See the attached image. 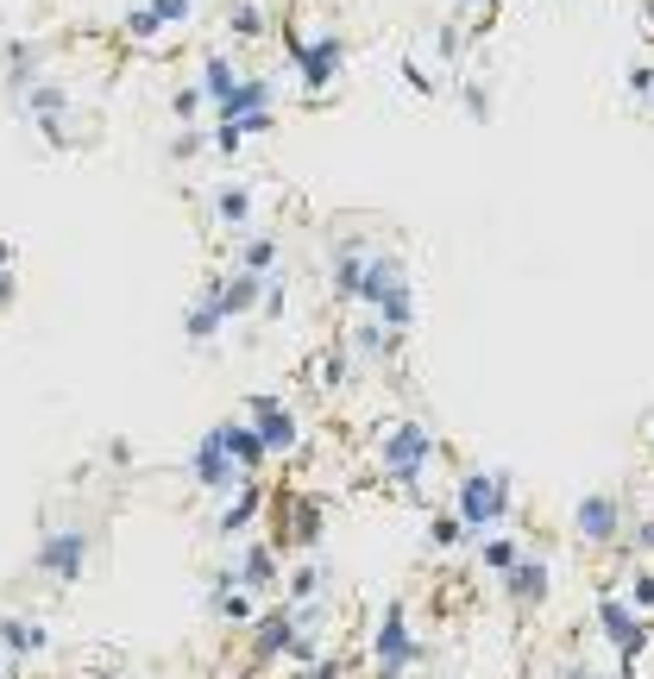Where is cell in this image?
<instances>
[{"label": "cell", "mask_w": 654, "mask_h": 679, "mask_svg": "<svg viewBox=\"0 0 654 679\" xmlns=\"http://www.w3.org/2000/svg\"><path fill=\"white\" fill-rule=\"evenodd\" d=\"M371 460H378V472L397 485V497H403L409 510H435V497H428L422 485H428V472L441 466V434L428 422H416V415L378 422L371 428Z\"/></svg>", "instance_id": "obj_1"}, {"label": "cell", "mask_w": 654, "mask_h": 679, "mask_svg": "<svg viewBox=\"0 0 654 679\" xmlns=\"http://www.w3.org/2000/svg\"><path fill=\"white\" fill-rule=\"evenodd\" d=\"M352 309H366V321H378L390 340H409V328H416V277H409L397 246H385V239L371 246L359 290H352Z\"/></svg>", "instance_id": "obj_2"}, {"label": "cell", "mask_w": 654, "mask_h": 679, "mask_svg": "<svg viewBox=\"0 0 654 679\" xmlns=\"http://www.w3.org/2000/svg\"><path fill=\"white\" fill-rule=\"evenodd\" d=\"M447 510L460 516V528L472 542L491 535V528H510V516H517V479L503 466H460L453 485H447Z\"/></svg>", "instance_id": "obj_3"}, {"label": "cell", "mask_w": 654, "mask_h": 679, "mask_svg": "<svg viewBox=\"0 0 654 679\" xmlns=\"http://www.w3.org/2000/svg\"><path fill=\"white\" fill-rule=\"evenodd\" d=\"M89 547H95V535H89L82 516H70V523H44L39 547H32V573L51 579L58 591H70V585H82V573H89Z\"/></svg>", "instance_id": "obj_4"}, {"label": "cell", "mask_w": 654, "mask_h": 679, "mask_svg": "<svg viewBox=\"0 0 654 679\" xmlns=\"http://www.w3.org/2000/svg\"><path fill=\"white\" fill-rule=\"evenodd\" d=\"M366 655H371V673L378 679H403L409 667L422 660V636H416L403 598H390L385 610H378V623H371V636H366Z\"/></svg>", "instance_id": "obj_5"}, {"label": "cell", "mask_w": 654, "mask_h": 679, "mask_svg": "<svg viewBox=\"0 0 654 679\" xmlns=\"http://www.w3.org/2000/svg\"><path fill=\"white\" fill-rule=\"evenodd\" d=\"M347 58H352V44L347 32H334V25H321V32H308L303 51H296V82H303V101H327L340 82H347Z\"/></svg>", "instance_id": "obj_6"}, {"label": "cell", "mask_w": 654, "mask_h": 679, "mask_svg": "<svg viewBox=\"0 0 654 679\" xmlns=\"http://www.w3.org/2000/svg\"><path fill=\"white\" fill-rule=\"evenodd\" d=\"M277 101H284V89H277V76H239L233 82V95L214 107L208 120H221V126H239V138H265L277 133Z\"/></svg>", "instance_id": "obj_7"}, {"label": "cell", "mask_w": 654, "mask_h": 679, "mask_svg": "<svg viewBox=\"0 0 654 679\" xmlns=\"http://www.w3.org/2000/svg\"><path fill=\"white\" fill-rule=\"evenodd\" d=\"M252 422V434H258V446H265V460H296L308 446V428L303 415H296V403L289 397H277V390H265V397H246V409H239Z\"/></svg>", "instance_id": "obj_8"}, {"label": "cell", "mask_w": 654, "mask_h": 679, "mask_svg": "<svg viewBox=\"0 0 654 679\" xmlns=\"http://www.w3.org/2000/svg\"><path fill=\"white\" fill-rule=\"evenodd\" d=\"M227 579L239 585V591H252L258 604L277 598V585H284V554H277V542L270 535H246V542H227Z\"/></svg>", "instance_id": "obj_9"}, {"label": "cell", "mask_w": 654, "mask_h": 679, "mask_svg": "<svg viewBox=\"0 0 654 679\" xmlns=\"http://www.w3.org/2000/svg\"><path fill=\"white\" fill-rule=\"evenodd\" d=\"M183 472H190V485L202 491V497H214V504H221V497H233L239 485H252V479H239V466L227 460V446H221L214 422L202 428V434H195V446L183 453Z\"/></svg>", "instance_id": "obj_10"}, {"label": "cell", "mask_w": 654, "mask_h": 679, "mask_svg": "<svg viewBox=\"0 0 654 679\" xmlns=\"http://www.w3.org/2000/svg\"><path fill=\"white\" fill-rule=\"evenodd\" d=\"M630 528V504L623 491H585L573 504V542L579 547H616Z\"/></svg>", "instance_id": "obj_11"}, {"label": "cell", "mask_w": 654, "mask_h": 679, "mask_svg": "<svg viewBox=\"0 0 654 679\" xmlns=\"http://www.w3.org/2000/svg\"><path fill=\"white\" fill-rule=\"evenodd\" d=\"M498 585H503V598H510L517 617L548 610V598H554V560H548V547H522V560L510 566Z\"/></svg>", "instance_id": "obj_12"}, {"label": "cell", "mask_w": 654, "mask_h": 679, "mask_svg": "<svg viewBox=\"0 0 654 679\" xmlns=\"http://www.w3.org/2000/svg\"><path fill=\"white\" fill-rule=\"evenodd\" d=\"M371 246H378V234H340L334 239V253H327V296H334V302H352Z\"/></svg>", "instance_id": "obj_13"}, {"label": "cell", "mask_w": 654, "mask_h": 679, "mask_svg": "<svg viewBox=\"0 0 654 679\" xmlns=\"http://www.w3.org/2000/svg\"><path fill=\"white\" fill-rule=\"evenodd\" d=\"M227 333V315H221V271H208L202 284H195L190 309H183V340L190 347H214Z\"/></svg>", "instance_id": "obj_14"}, {"label": "cell", "mask_w": 654, "mask_h": 679, "mask_svg": "<svg viewBox=\"0 0 654 679\" xmlns=\"http://www.w3.org/2000/svg\"><path fill=\"white\" fill-rule=\"evenodd\" d=\"M265 510H270V491L252 479V485H239L233 497H221V510H214V535H221V542H246Z\"/></svg>", "instance_id": "obj_15"}, {"label": "cell", "mask_w": 654, "mask_h": 679, "mask_svg": "<svg viewBox=\"0 0 654 679\" xmlns=\"http://www.w3.org/2000/svg\"><path fill=\"white\" fill-rule=\"evenodd\" d=\"M208 220L221 227V234H252L258 227V195H252V183H214L208 195Z\"/></svg>", "instance_id": "obj_16"}, {"label": "cell", "mask_w": 654, "mask_h": 679, "mask_svg": "<svg viewBox=\"0 0 654 679\" xmlns=\"http://www.w3.org/2000/svg\"><path fill=\"white\" fill-rule=\"evenodd\" d=\"M246 629H252V648H258L265 660H284V648L296 641L303 623H296V610H289L284 598H270V604H258V617H252Z\"/></svg>", "instance_id": "obj_17"}, {"label": "cell", "mask_w": 654, "mask_h": 679, "mask_svg": "<svg viewBox=\"0 0 654 679\" xmlns=\"http://www.w3.org/2000/svg\"><path fill=\"white\" fill-rule=\"evenodd\" d=\"M239 76H246V70H239V58H233V44H208V51H202V63H195V89H202V101H208V114L233 95V82Z\"/></svg>", "instance_id": "obj_18"}, {"label": "cell", "mask_w": 654, "mask_h": 679, "mask_svg": "<svg viewBox=\"0 0 654 679\" xmlns=\"http://www.w3.org/2000/svg\"><path fill=\"white\" fill-rule=\"evenodd\" d=\"M214 434H221V446H227V460L239 466V479H265V446H258V434H252L246 415H221L214 422Z\"/></svg>", "instance_id": "obj_19"}, {"label": "cell", "mask_w": 654, "mask_h": 679, "mask_svg": "<svg viewBox=\"0 0 654 679\" xmlns=\"http://www.w3.org/2000/svg\"><path fill=\"white\" fill-rule=\"evenodd\" d=\"M277 265H284V234H270V227H252V234H239V246H233V271L270 277Z\"/></svg>", "instance_id": "obj_20"}, {"label": "cell", "mask_w": 654, "mask_h": 679, "mask_svg": "<svg viewBox=\"0 0 654 679\" xmlns=\"http://www.w3.org/2000/svg\"><path fill=\"white\" fill-rule=\"evenodd\" d=\"M334 347L347 352L352 366H385V359H390V352H397V347H403V340H390V333L378 328V321H352V328L340 333Z\"/></svg>", "instance_id": "obj_21"}, {"label": "cell", "mask_w": 654, "mask_h": 679, "mask_svg": "<svg viewBox=\"0 0 654 679\" xmlns=\"http://www.w3.org/2000/svg\"><path fill=\"white\" fill-rule=\"evenodd\" d=\"M44 648H51V636H44L39 617H20V610H7V617H0V655H7V660H39Z\"/></svg>", "instance_id": "obj_22"}, {"label": "cell", "mask_w": 654, "mask_h": 679, "mask_svg": "<svg viewBox=\"0 0 654 679\" xmlns=\"http://www.w3.org/2000/svg\"><path fill=\"white\" fill-rule=\"evenodd\" d=\"M522 547H529V535H517V528H491V535H479V542H472V554H479V573H484V579H503V573L522 560Z\"/></svg>", "instance_id": "obj_23"}, {"label": "cell", "mask_w": 654, "mask_h": 679, "mask_svg": "<svg viewBox=\"0 0 654 679\" xmlns=\"http://www.w3.org/2000/svg\"><path fill=\"white\" fill-rule=\"evenodd\" d=\"M277 598H284L289 610H303V604H321V598H327V566L315 560V554H308L303 566H289V573H284Z\"/></svg>", "instance_id": "obj_24"}, {"label": "cell", "mask_w": 654, "mask_h": 679, "mask_svg": "<svg viewBox=\"0 0 654 679\" xmlns=\"http://www.w3.org/2000/svg\"><path fill=\"white\" fill-rule=\"evenodd\" d=\"M265 39H270L265 0H227V44H265Z\"/></svg>", "instance_id": "obj_25"}, {"label": "cell", "mask_w": 654, "mask_h": 679, "mask_svg": "<svg viewBox=\"0 0 654 679\" xmlns=\"http://www.w3.org/2000/svg\"><path fill=\"white\" fill-rule=\"evenodd\" d=\"M347 371H352V359L340 347H327V352H315V366H308V384L321 390V397H334V390H347Z\"/></svg>", "instance_id": "obj_26"}, {"label": "cell", "mask_w": 654, "mask_h": 679, "mask_svg": "<svg viewBox=\"0 0 654 679\" xmlns=\"http://www.w3.org/2000/svg\"><path fill=\"white\" fill-rule=\"evenodd\" d=\"M422 516H428V547H435V554H460V547H472V535L460 528L453 510H422Z\"/></svg>", "instance_id": "obj_27"}, {"label": "cell", "mask_w": 654, "mask_h": 679, "mask_svg": "<svg viewBox=\"0 0 654 679\" xmlns=\"http://www.w3.org/2000/svg\"><path fill=\"white\" fill-rule=\"evenodd\" d=\"M397 76H403V89H409L416 101H435V95L447 89V82H441V70H435V63H422L416 51H409V58L397 63Z\"/></svg>", "instance_id": "obj_28"}, {"label": "cell", "mask_w": 654, "mask_h": 679, "mask_svg": "<svg viewBox=\"0 0 654 679\" xmlns=\"http://www.w3.org/2000/svg\"><path fill=\"white\" fill-rule=\"evenodd\" d=\"M120 39H126V44H157V39H164V25L152 20V7H145V0H133V7L120 13Z\"/></svg>", "instance_id": "obj_29"}, {"label": "cell", "mask_w": 654, "mask_h": 679, "mask_svg": "<svg viewBox=\"0 0 654 679\" xmlns=\"http://www.w3.org/2000/svg\"><path fill=\"white\" fill-rule=\"evenodd\" d=\"M171 120L176 126H208V101H202L195 82H176L171 89Z\"/></svg>", "instance_id": "obj_30"}, {"label": "cell", "mask_w": 654, "mask_h": 679, "mask_svg": "<svg viewBox=\"0 0 654 679\" xmlns=\"http://www.w3.org/2000/svg\"><path fill=\"white\" fill-rule=\"evenodd\" d=\"M152 7V20L164 25V32H183V25L195 20V0H145Z\"/></svg>", "instance_id": "obj_31"}, {"label": "cell", "mask_w": 654, "mask_h": 679, "mask_svg": "<svg viewBox=\"0 0 654 679\" xmlns=\"http://www.w3.org/2000/svg\"><path fill=\"white\" fill-rule=\"evenodd\" d=\"M208 152L221 157V164H233V157L246 152V138H239V126H221V120H208Z\"/></svg>", "instance_id": "obj_32"}, {"label": "cell", "mask_w": 654, "mask_h": 679, "mask_svg": "<svg viewBox=\"0 0 654 679\" xmlns=\"http://www.w3.org/2000/svg\"><path fill=\"white\" fill-rule=\"evenodd\" d=\"M648 82H654V70H648V51L630 63V76H623V95L635 101V107H648Z\"/></svg>", "instance_id": "obj_33"}, {"label": "cell", "mask_w": 654, "mask_h": 679, "mask_svg": "<svg viewBox=\"0 0 654 679\" xmlns=\"http://www.w3.org/2000/svg\"><path fill=\"white\" fill-rule=\"evenodd\" d=\"M208 152V126H183V133L171 138V157L176 164H190V157H202Z\"/></svg>", "instance_id": "obj_34"}, {"label": "cell", "mask_w": 654, "mask_h": 679, "mask_svg": "<svg viewBox=\"0 0 654 679\" xmlns=\"http://www.w3.org/2000/svg\"><path fill=\"white\" fill-rule=\"evenodd\" d=\"M460 107L472 120H491V89H484V82H460Z\"/></svg>", "instance_id": "obj_35"}, {"label": "cell", "mask_w": 654, "mask_h": 679, "mask_svg": "<svg viewBox=\"0 0 654 679\" xmlns=\"http://www.w3.org/2000/svg\"><path fill=\"white\" fill-rule=\"evenodd\" d=\"M435 51H441V63H453L466 51V32L460 25H441V39H435Z\"/></svg>", "instance_id": "obj_36"}, {"label": "cell", "mask_w": 654, "mask_h": 679, "mask_svg": "<svg viewBox=\"0 0 654 679\" xmlns=\"http://www.w3.org/2000/svg\"><path fill=\"white\" fill-rule=\"evenodd\" d=\"M308 679H347V660L321 655V660H315V667H308Z\"/></svg>", "instance_id": "obj_37"}, {"label": "cell", "mask_w": 654, "mask_h": 679, "mask_svg": "<svg viewBox=\"0 0 654 679\" xmlns=\"http://www.w3.org/2000/svg\"><path fill=\"white\" fill-rule=\"evenodd\" d=\"M13 296H20V277L0 271V309H13Z\"/></svg>", "instance_id": "obj_38"}, {"label": "cell", "mask_w": 654, "mask_h": 679, "mask_svg": "<svg viewBox=\"0 0 654 679\" xmlns=\"http://www.w3.org/2000/svg\"><path fill=\"white\" fill-rule=\"evenodd\" d=\"M0 271H13V246L7 239H0Z\"/></svg>", "instance_id": "obj_39"}, {"label": "cell", "mask_w": 654, "mask_h": 679, "mask_svg": "<svg viewBox=\"0 0 654 679\" xmlns=\"http://www.w3.org/2000/svg\"><path fill=\"white\" fill-rule=\"evenodd\" d=\"M13 667H20V660H7V655H0V679H13Z\"/></svg>", "instance_id": "obj_40"}, {"label": "cell", "mask_w": 654, "mask_h": 679, "mask_svg": "<svg viewBox=\"0 0 654 679\" xmlns=\"http://www.w3.org/2000/svg\"><path fill=\"white\" fill-rule=\"evenodd\" d=\"M460 7H466V13H484V7H491V0H460Z\"/></svg>", "instance_id": "obj_41"}]
</instances>
